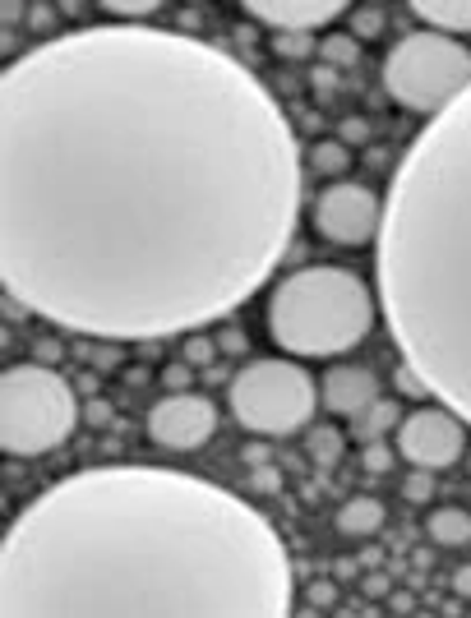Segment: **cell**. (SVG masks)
Listing matches in <instances>:
<instances>
[{
    "label": "cell",
    "instance_id": "6da1fadb",
    "mask_svg": "<svg viewBox=\"0 0 471 618\" xmlns=\"http://www.w3.org/2000/svg\"><path fill=\"white\" fill-rule=\"evenodd\" d=\"M375 323L370 291L347 268L291 273L268 300V333L291 356H328L356 346Z\"/></svg>",
    "mask_w": 471,
    "mask_h": 618
},
{
    "label": "cell",
    "instance_id": "7a4b0ae2",
    "mask_svg": "<svg viewBox=\"0 0 471 618\" xmlns=\"http://www.w3.org/2000/svg\"><path fill=\"white\" fill-rule=\"evenodd\" d=\"M84 420L74 388L51 365H10L0 379V448L10 457H37L70 439Z\"/></svg>",
    "mask_w": 471,
    "mask_h": 618
},
{
    "label": "cell",
    "instance_id": "3957f363",
    "mask_svg": "<svg viewBox=\"0 0 471 618\" xmlns=\"http://www.w3.org/2000/svg\"><path fill=\"white\" fill-rule=\"evenodd\" d=\"M471 84V51L444 33H411L384 60L388 97L407 111H439Z\"/></svg>",
    "mask_w": 471,
    "mask_h": 618
},
{
    "label": "cell",
    "instance_id": "277c9868",
    "mask_svg": "<svg viewBox=\"0 0 471 618\" xmlns=\"http://www.w3.org/2000/svg\"><path fill=\"white\" fill-rule=\"evenodd\" d=\"M231 416L259 439H287L314 416V379L291 360H250L231 379Z\"/></svg>",
    "mask_w": 471,
    "mask_h": 618
},
{
    "label": "cell",
    "instance_id": "5b68a950",
    "mask_svg": "<svg viewBox=\"0 0 471 618\" xmlns=\"http://www.w3.org/2000/svg\"><path fill=\"white\" fill-rule=\"evenodd\" d=\"M379 226V199L370 185L356 180H333L314 199V231L333 245H365Z\"/></svg>",
    "mask_w": 471,
    "mask_h": 618
},
{
    "label": "cell",
    "instance_id": "8992f818",
    "mask_svg": "<svg viewBox=\"0 0 471 618\" xmlns=\"http://www.w3.org/2000/svg\"><path fill=\"white\" fill-rule=\"evenodd\" d=\"M398 452L407 457L411 466H421V471H435V476H439V471H448V466L467 452V429L448 416V411L421 406V411L402 416Z\"/></svg>",
    "mask_w": 471,
    "mask_h": 618
},
{
    "label": "cell",
    "instance_id": "52a82bcc",
    "mask_svg": "<svg viewBox=\"0 0 471 618\" xmlns=\"http://www.w3.org/2000/svg\"><path fill=\"white\" fill-rule=\"evenodd\" d=\"M213 429H218V406L199 393H167L148 411V439L157 448L190 452L213 439Z\"/></svg>",
    "mask_w": 471,
    "mask_h": 618
},
{
    "label": "cell",
    "instance_id": "ba28073f",
    "mask_svg": "<svg viewBox=\"0 0 471 618\" xmlns=\"http://www.w3.org/2000/svg\"><path fill=\"white\" fill-rule=\"evenodd\" d=\"M245 14L273 33H314L333 24L338 14H351V5L347 0H245Z\"/></svg>",
    "mask_w": 471,
    "mask_h": 618
},
{
    "label": "cell",
    "instance_id": "9c48e42d",
    "mask_svg": "<svg viewBox=\"0 0 471 618\" xmlns=\"http://www.w3.org/2000/svg\"><path fill=\"white\" fill-rule=\"evenodd\" d=\"M319 397L333 416H361L365 406L379 402V374L365 365H333Z\"/></svg>",
    "mask_w": 471,
    "mask_h": 618
},
{
    "label": "cell",
    "instance_id": "30bf717a",
    "mask_svg": "<svg viewBox=\"0 0 471 618\" xmlns=\"http://www.w3.org/2000/svg\"><path fill=\"white\" fill-rule=\"evenodd\" d=\"M411 14L430 24V33H471V0H411Z\"/></svg>",
    "mask_w": 471,
    "mask_h": 618
},
{
    "label": "cell",
    "instance_id": "8fae6325",
    "mask_svg": "<svg viewBox=\"0 0 471 618\" xmlns=\"http://www.w3.org/2000/svg\"><path fill=\"white\" fill-rule=\"evenodd\" d=\"M398 425H402V406L388 402V397H379L375 406H365L361 416L351 420V439L365 448V443H379L388 429H398Z\"/></svg>",
    "mask_w": 471,
    "mask_h": 618
},
{
    "label": "cell",
    "instance_id": "7c38bea8",
    "mask_svg": "<svg viewBox=\"0 0 471 618\" xmlns=\"http://www.w3.org/2000/svg\"><path fill=\"white\" fill-rule=\"evenodd\" d=\"M384 503L379 499H351V503H342L338 508V531L342 535H356V540H365V535H375L379 526H384Z\"/></svg>",
    "mask_w": 471,
    "mask_h": 618
},
{
    "label": "cell",
    "instance_id": "4fadbf2b",
    "mask_svg": "<svg viewBox=\"0 0 471 618\" xmlns=\"http://www.w3.org/2000/svg\"><path fill=\"white\" fill-rule=\"evenodd\" d=\"M425 531H430L435 545L458 549L471 540V512L467 508H435L430 517H425Z\"/></svg>",
    "mask_w": 471,
    "mask_h": 618
},
{
    "label": "cell",
    "instance_id": "5bb4252c",
    "mask_svg": "<svg viewBox=\"0 0 471 618\" xmlns=\"http://www.w3.org/2000/svg\"><path fill=\"white\" fill-rule=\"evenodd\" d=\"M342 448H347V434H342V429H333V425H319V429H310V434H305V457H310L319 471H333V466H338V457H342Z\"/></svg>",
    "mask_w": 471,
    "mask_h": 618
},
{
    "label": "cell",
    "instance_id": "9a60e30c",
    "mask_svg": "<svg viewBox=\"0 0 471 618\" xmlns=\"http://www.w3.org/2000/svg\"><path fill=\"white\" fill-rule=\"evenodd\" d=\"M310 167L319 171V176H347L351 167V153H347V143L342 139H328V143H314L310 148Z\"/></svg>",
    "mask_w": 471,
    "mask_h": 618
},
{
    "label": "cell",
    "instance_id": "2e32d148",
    "mask_svg": "<svg viewBox=\"0 0 471 618\" xmlns=\"http://www.w3.org/2000/svg\"><path fill=\"white\" fill-rule=\"evenodd\" d=\"M319 56H324L328 70H351V65L361 60V42L351 33H328L324 42H319Z\"/></svg>",
    "mask_w": 471,
    "mask_h": 618
},
{
    "label": "cell",
    "instance_id": "e0dca14e",
    "mask_svg": "<svg viewBox=\"0 0 471 618\" xmlns=\"http://www.w3.org/2000/svg\"><path fill=\"white\" fill-rule=\"evenodd\" d=\"M347 19H351V37H356V42H370V37H379V33H384V24H388L379 5H356Z\"/></svg>",
    "mask_w": 471,
    "mask_h": 618
},
{
    "label": "cell",
    "instance_id": "ac0fdd59",
    "mask_svg": "<svg viewBox=\"0 0 471 618\" xmlns=\"http://www.w3.org/2000/svg\"><path fill=\"white\" fill-rule=\"evenodd\" d=\"M181 356H185V365L204 369V365H213V360H218V342H208V337H185Z\"/></svg>",
    "mask_w": 471,
    "mask_h": 618
},
{
    "label": "cell",
    "instance_id": "d6986e66",
    "mask_svg": "<svg viewBox=\"0 0 471 618\" xmlns=\"http://www.w3.org/2000/svg\"><path fill=\"white\" fill-rule=\"evenodd\" d=\"M273 51L287 60H305L314 51V42H310V33H278L273 37Z\"/></svg>",
    "mask_w": 471,
    "mask_h": 618
},
{
    "label": "cell",
    "instance_id": "ffe728a7",
    "mask_svg": "<svg viewBox=\"0 0 471 618\" xmlns=\"http://www.w3.org/2000/svg\"><path fill=\"white\" fill-rule=\"evenodd\" d=\"M402 494H407L411 503H425L430 494H435V471H421V466H416V471L402 480Z\"/></svg>",
    "mask_w": 471,
    "mask_h": 618
},
{
    "label": "cell",
    "instance_id": "44dd1931",
    "mask_svg": "<svg viewBox=\"0 0 471 618\" xmlns=\"http://www.w3.org/2000/svg\"><path fill=\"white\" fill-rule=\"evenodd\" d=\"M388 466H393V448H388L384 439H379V443H365V471H370V476H384Z\"/></svg>",
    "mask_w": 471,
    "mask_h": 618
},
{
    "label": "cell",
    "instance_id": "7402d4cb",
    "mask_svg": "<svg viewBox=\"0 0 471 618\" xmlns=\"http://www.w3.org/2000/svg\"><path fill=\"white\" fill-rule=\"evenodd\" d=\"M162 383H167L171 393H190V383H194V365H167L162 369Z\"/></svg>",
    "mask_w": 471,
    "mask_h": 618
},
{
    "label": "cell",
    "instance_id": "603a6c76",
    "mask_svg": "<svg viewBox=\"0 0 471 618\" xmlns=\"http://www.w3.org/2000/svg\"><path fill=\"white\" fill-rule=\"evenodd\" d=\"M305 600H310V605H319V609H333V605H338V582H310V586H305Z\"/></svg>",
    "mask_w": 471,
    "mask_h": 618
},
{
    "label": "cell",
    "instance_id": "cb8c5ba5",
    "mask_svg": "<svg viewBox=\"0 0 471 618\" xmlns=\"http://www.w3.org/2000/svg\"><path fill=\"white\" fill-rule=\"evenodd\" d=\"M365 595H370V600H388V595H393V577H388V572H365Z\"/></svg>",
    "mask_w": 471,
    "mask_h": 618
},
{
    "label": "cell",
    "instance_id": "d4e9b609",
    "mask_svg": "<svg viewBox=\"0 0 471 618\" xmlns=\"http://www.w3.org/2000/svg\"><path fill=\"white\" fill-rule=\"evenodd\" d=\"M111 416H116V411H111V402H102V397H93V402L84 406V420L88 425H97V429H107Z\"/></svg>",
    "mask_w": 471,
    "mask_h": 618
},
{
    "label": "cell",
    "instance_id": "484cf974",
    "mask_svg": "<svg viewBox=\"0 0 471 618\" xmlns=\"http://www.w3.org/2000/svg\"><path fill=\"white\" fill-rule=\"evenodd\" d=\"M107 10H111V14H125V19H139V14H157V10H162V0H144V5H125V0H111Z\"/></svg>",
    "mask_w": 471,
    "mask_h": 618
},
{
    "label": "cell",
    "instance_id": "4316f807",
    "mask_svg": "<svg viewBox=\"0 0 471 618\" xmlns=\"http://www.w3.org/2000/svg\"><path fill=\"white\" fill-rule=\"evenodd\" d=\"M365 139H370V125H365L361 116L342 120V143H347V148H351V143H365Z\"/></svg>",
    "mask_w": 471,
    "mask_h": 618
},
{
    "label": "cell",
    "instance_id": "83f0119b",
    "mask_svg": "<svg viewBox=\"0 0 471 618\" xmlns=\"http://www.w3.org/2000/svg\"><path fill=\"white\" fill-rule=\"evenodd\" d=\"M393 383H398V388H402V393H407V397H416V402H425V383L416 379L411 369H398V379H393Z\"/></svg>",
    "mask_w": 471,
    "mask_h": 618
},
{
    "label": "cell",
    "instance_id": "f1b7e54d",
    "mask_svg": "<svg viewBox=\"0 0 471 618\" xmlns=\"http://www.w3.org/2000/svg\"><path fill=\"white\" fill-rule=\"evenodd\" d=\"M282 485V476H278V471H273V466H254V489H264V494H273V489H278Z\"/></svg>",
    "mask_w": 471,
    "mask_h": 618
},
{
    "label": "cell",
    "instance_id": "f546056e",
    "mask_svg": "<svg viewBox=\"0 0 471 618\" xmlns=\"http://www.w3.org/2000/svg\"><path fill=\"white\" fill-rule=\"evenodd\" d=\"M37 365H56V360H61V342H51V337H47V342H37Z\"/></svg>",
    "mask_w": 471,
    "mask_h": 618
},
{
    "label": "cell",
    "instance_id": "4dcf8cb0",
    "mask_svg": "<svg viewBox=\"0 0 471 618\" xmlns=\"http://www.w3.org/2000/svg\"><path fill=\"white\" fill-rule=\"evenodd\" d=\"M453 591H458V600H471V563L453 572Z\"/></svg>",
    "mask_w": 471,
    "mask_h": 618
},
{
    "label": "cell",
    "instance_id": "1f68e13d",
    "mask_svg": "<svg viewBox=\"0 0 471 618\" xmlns=\"http://www.w3.org/2000/svg\"><path fill=\"white\" fill-rule=\"evenodd\" d=\"M388 600H393V614H411V609H416V595L411 591H393Z\"/></svg>",
    "mask_w": 471,
    "mask_h": 618
},
{
    "label": "cell",
    "instance_id": "d6a6232c",
    "mask_svg": "<svg viewBox=\"0 0 471 618\" xmlns=\"http://www.w3.org/2000/svg\"><path fill=\"white\" fill-rule=\"evenodd\" d=\"M314 84H319V93H333V84H338V70L319 65V70H314Z\"/></svg>",
    "mask_w": 471,
    "mask_h": 618
},
{
    "label": "cell",
    "instance_id": "836d02e7",
    "mask_svg": "<svg viewBox=\"0 0 471 618\" xmlns=\"http://www.w3.org/2000/svg\"><path fill=\"white\" fill-rule=\"evenodd\" d=\"M241 457H245L250 466H264V462H268V448H264V443H245Z\"/></svg>",
    "mask_w": 471,
    "mask_h": 618
},
{
    "label": "cell",
    "instance_id": "e575fe53",
    "mask_svg": "<svg viewBox=\"0 0 471 618\" xmlns=\"http://www.w3.org/2000/svg\"><path fill=\"white\" fill-rule=\"evenodd\" d=\"M218 346H222V351H241V346H245V337L236 333V328H227V333L218 337Z\"/></svg>",
    "mask_w": 471,
    "mask_h": 618
},
{
    "label": "cell",
    "instance_id": "d590c367",
    "mask_svg": "<svg viewBox=\"0 0 471 618\" xmlns=\"http://www.w3.org/2000/svg\"><path fill=\"white\" fill-rule=\"evenodd\" d=\"M121 360H125L121 351H97V356H93V365H97V369H111V365H121Z\"/></svg>",
    "mask_w": 471,
    "mask_h": 618
},
{
    "label": "cell",
    "instance_id": "8d00e7d4",
    "mask_svg": "<svg viewBox=\"0 0 471 618\" xmlns=\"http://www.w3.org/2000/svg\"><path fill=\"white\" fill-rule=\"evenodd\" d=\"M361 563H365V568H379V563H384V549H375V545L361 549Z\"/></svg>",
    "mask_w": 471,
    "mask_h": 618
},
{
    "label": "cell",
    "instance_id": "74e56055",
    "mask_svg": "<svg viewBox=\"0 0 471 618\" xmlns=\"http://www.w3.org/2000/svg\"><path fill=\"white\" fill-rule=\"evenodd\" d=\"M33 24L37 28H51V10H47V5H33Z\"/></svg>",
    "mask_w": 471,
    "mask_h": 618
},
{
    "label": "cell",
    "instance_id": "f35d334b",
    "mask_svg": "<svg viewBox=\"0 0 471 618\" xmlns=\"http://www.w3.org/2000/svg\"><path fill=\"white\" fill-rule=\"evenodd\" d=\"M411 563H416V572H425V568H430V549H416V554H411Z\"/></svg>",
    "mask_w": 471,
    "mask_h": 618
},
{
    "label": "cell",
    "instance_id": "ab89813d",
    "mask_svg": "<svg viewBox=\"0 0 471 618\" xmlns=\"http://www.w3.org/2000/svg\"><path fill=\"white\" fill-rule=\"evenodd\" d=\"M467 462H471V457H467Z\"/></svg>",
    "mask_w": 471,
    "mask_h": 618
}]
</instances>
